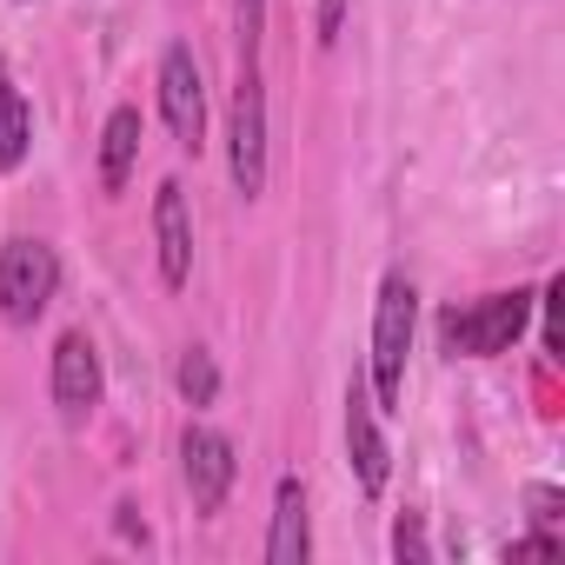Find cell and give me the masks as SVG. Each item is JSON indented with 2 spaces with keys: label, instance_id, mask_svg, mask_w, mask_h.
I'll return each instance as SVG.
<instances>
[{
  "label": "cell",
  "instance_id": "cell-9",
  "mask_svg": "<svg viewBox=\"0 0 565 565\" xmlns=\"http://www.w3.org/2000/svg\"><path fill=\"white\" fill-rule=\"evenodd\" d=\"M153 239H160V279L167 287H186L193 273V220H186V186L167 180L153 193Z\"/></svg>",
  "mask_w": 565,
  "mask_h": 565
},
{
  "label": "cell",
  "instance_id": "cell-14",
  "mask_svg": "<svg viewBox=\"0 0 565 565\" xmlns=\"http://www.w3.org/2000/svg\"><path fill=\"white\" fill-rule=\"evenodd\" d=\"M393 552H399V558H413V565H426V558H433V545H426V525H419V512H406V519L393 525Z\"/></svg>",
  "mask_w": 565,
  "mask_h": 565
},
{
  "label": "cell",
  "instance_id": "cell-12",
  "mask_svg": "<svg viewBox=\"0 0 565 565\" xmlns=\"http://www.w3.org/2000/svg\"><path fill=\"white\" fill-rule=\"evenodd\" d=\"M28 147H34V114L21 94H8L0 100V173H14L28 160Z\"/></svg>",
  "mask_w": 565,
  "mask_h": 565
},
{
  "label": "cell",
  "instance_id": "cell-18",
  "mask_svg": "<svg viewBox=\"0 0 565 565\" xmlns=\"http://www.w3.org/2000/svg\"><path fill=\"white\" fill-rule=\"evenodd\" d=\"M114 512H120V532H127V539H147V525L134 519V505H114Z\"/></svg>",
  "mask_w": 565,
  "mask_h": 565
},
{
  "label": "cell",
  "instance_id": "cell-1",
  "mask_svg": "<svg viewBox=\"0 0 565 565\" xmlns=\"http://www.w3.org/2000/svg\"><path fill=\"white\" fill-rule=\"evenodd\" d=\"M413 327H419V294L406 273H386L380 307H373V406L393 413L406 399V353H413Z\"/></svg>",
  "mask_w": 565,
  "mask_h": 565
},
{
  "label": "cell",
  "instance_id": "cell-7",
  "mask_svg": "<svg viewBox=\"0 0 565 565\" xmlns=\"http://www.w3.org/2000/svg\"><path fill=\"white\" fill-rule=\"evenodd\" d=\"M54 406L74 426L100 406V353L87 333H61V347H54Z\"/></svg>",
  "mask_w": 565,
  "mask_h": 565
},
{
  "label": "cell",
  "instance_id": "cell-5",
  "mask_svg": "<svg viewBox=\"0 0 565 565\" xmlns=\"http://www.w3.org/2000/svg\"><path fill=\"white\" fill-rule=\"evenodd\" d=\"M160 114H167V127H173L180 147L206 140V87H200V61L186 47L160 54Z\"/></svg>",
  "mask_w": 565,
  "mask_h": 565
},
{
  "label": "cell",
  "instance_id": "cell-2",
  "mask_svg": "<svg viewBox=\"0 0 565 565\" xmlns=\"http://www.w3.org/2000/svg\"><path fill=\"white\" fill-rule=\"evenodd\" d=\"M532 307H539V294H525V287L486 294V300H472V307H452V313L439 320V340H446V353H466V360L512 353L519 333H525V320H532Z\"/></svg>",
  "mask_w": 565,
  "mask_h": 565
},
{
  "label": "cell",
  "instance_id": "cell-17",
  "mask_svg": "<svg viewBox=\"0 0 565 565\" xmlns=\"http://www.w3.org/2000/svg\"><path fill=\"white\" fill-rule=\"evenodd\" d=\"M340 21H347V0H320V41H333Z\"/></svg>",
  "mask_w": 565,
  "mask_h": 565
},
{
  "label": "cell",
  "instance_id": "cell-16",
  "mask_svg": "<svg viewBox=\"0 0 565 565\" xmlns=\"http://www.w3.org/2000/svg\"><path fill=\"white\" fill-rule=\"evenodd\" d=\"M532 519H539V525L558 519V492H552V486H532Z\"/></svg>",
  "mask_w": 565,
  "mask_h": 565
},
{
  "label": "cell",
  "instance_id": "cell-8",
  "mask_svg": "<svg viewBox=\"0 0 565 565\" xmlns=\"http://www.w3.org/2000/svg\"><path fill=\"white\" fill-rule=\"evenodd\" d=\"M347 452H353V472L366 492H386V472H393V446L380 433V406L366 393V380L347 386Z\"/></svg>",
  "mask_w": 565,
  "mask_h": 565
},
{
  "label": "cell",
  "instance_id": "cell-6",
  "mask_svg": "<svg viewBox=\"0 0 565 565\" xmlns=\"http://www.w3.org/2000/svg\"><path fill=\"white\" fill-rule=\"evenodd\" d=\"M180 466H186V492H193V505H200V512H220L226 492H233V472H239L233 439L213 433V426H186V439H180Z\"/></svg>",
  "mask_w": 565,
  "mask_h": 565
},
{
  "label": "cell",
  "instance_id": "cell-11",
  "mask_svg": "<svg viewBox=\"0 0 565 565\" xmlns=\"http://www.w3.org/2000/svg\"><path fill=\"white\" fill-rule=\"evenodd\" d=\"M134 160H140V114L134 107H114L107 127H100V186L120 193L134 180Z\"/></svg>",
  "mask_w": 565,
  "mask_h": 565
},
{
  "label": "cell",
  "instance_id": "cell-19",
  "mask_svg": "<svg viewBox=\"0 0 565 565\" xmlns=\"http://www.w3.org/2000/svg\"><path fill=\"white\" fill-rule=\"evenodd\" d=\"M8 94H14V87H8V67H0V100H8Z\"/></svg>",
  "mask_w": 565,
  "mask_h": 565
},
{
  "label": "cell",
  "instance_id": "cell-10",
  "mask_svg": "<svg viewBox=\"0 0 565 565\" xmlns=\"http://www.w3.org/2000/svg\"><path fill=\"white\" fill-rule=\"evenodd\" d=\"M313 525H307V486L287 472L273 486V532H266V565H307Z\"/></svg>",
  "mask_w": 565,
  "mask_h": 565
},
{
  "label": "cell",
  "instance_id": "cell-3",
  "mask_svg": "<svg viewBox=\"0 0 565 565\" xmlns=\"http://www.w3.org/2000/svg\"><path fill=\"white\" fill-rule=\"evenodd\" d=\"M61 294V259L47 239H8L0 246V320L34 327Z\"/></svg>",
  "mask_w": 565,
  "mask_h": 565
},
{
  "label": "cell",
  "instance_id": "cell-15",
  "mask_svg": "<svg viewBox=\"0 0 565 565\" xmlns=\"http://www.w3.org/2000/svg\"><path fill=\"white\" fill-rule=\"evenodd\" d=\"M259 28H266V0H239V47H246V61L259 47Z\"/></svg>",
  "mask_w": 565,
  "mask_h": 565
},
{
  "label": "cell",
  "instance_id": "cell-4",
  "mask_svg": "<svg viewBox=\"0 0 565 565\" xmlns=\"http://www.w3.org/2000/svg\"><path fill=\"white\" fill-rule=\"evenodd\" d=\"M226 153H233V186L253 200L266 186V87H259V67L246 61L239 67V87H233V120H226Z\"/></svg>",
  "mask_w": 565,
  "mask_h": 565
},
{
  "label": "cell",
  "instance_id": "cell-13",
  "mask_svg": "<svg viewBox=\"0 0 565 565\" xmlns=\"http://www.w3.org/2000/svg\"><path fill=\"white\" fill-rule=\"evenodd\" d=\"M173 380H180V399H186V406H213V399H220V373H213V353H206V347H186Z\"/></svg>",
  "mask_w": 565,
  "mask_h": 565
}]
</instances>
